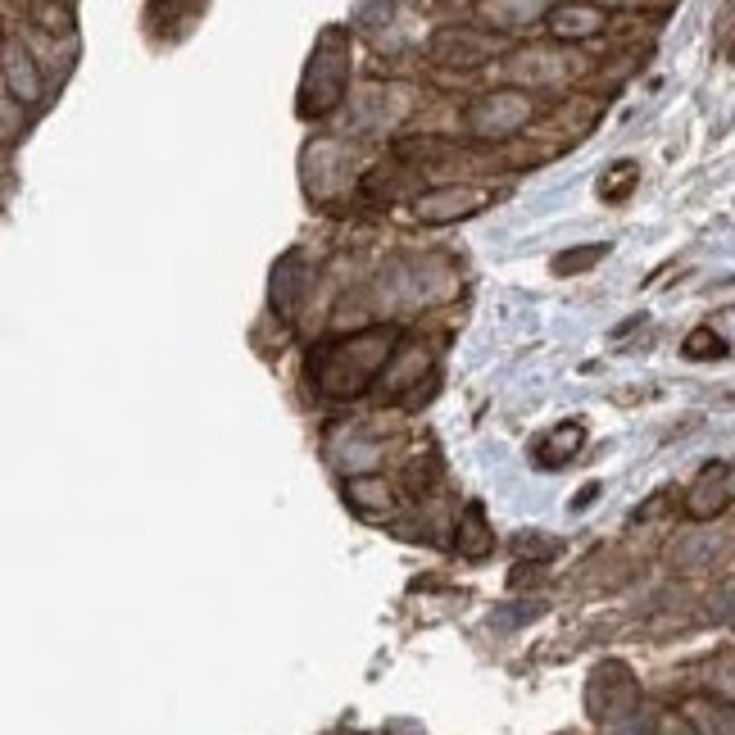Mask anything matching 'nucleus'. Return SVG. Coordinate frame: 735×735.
Segmentation results:
<instances>
[{"label": "nucleus", "instance_id": "obj_15", "mask_svg": "<svg viewBox=\"0 0 735 735\" xmlns=\"http://www.w3.org/2000/svg\"><path fill=\"white\" fill-rule=\"evenodd\" d=\"M681 354H686V359H695V363H709V359H722V354H731V346H726V336H722L713 323H699L695 331H686Z\"/></svg>", "mask_w": 735, "mask_h": 735}, {"label": "nucleus", "instance_id": "obj_13", "mask_svg": "<svg viewBox=\"0 0 735 735\" xmlns=\"http://www.w3.org/2000/svg\"><path fill=\"white\" fill-rule=\"evenodd\" d=\"M346 500L359 513H390L395 509V490L386 477H350L346 481Z\"/></svg>", "mask_w": 735, "mask_h": 735}, {"label": "nucleus", "instance_id": "obj_1", "mask_svg": "<svg viewBox=\"0 0 735 735\" xmlns=\"http://www.w3.org/2000/svg\"><path fill=\"white\" fill-rule=\"evenodd\" d=\"M395 346H400V327H363V331H350L341 341H327L310 354V382L331 395V400H350V395H363L373 386L386 363L395 359Z\"/></svg>", "mask_w": 735, "mask_h": 735}, {"label": "nucleus", "instance_id": "obj_3", "mask_svg": "<svg viewBox=\"0 0 735 735\" xmlns=\"http://www.w3.org/2000/svg\"><path fill=\"white\" fill-rule=\"evenodd\" d=\"M536 118V101L527 96V91L517 86H504V91H486V96H477L468 109H464V122L472 137H513L517 128H527V122Z\"/></svg>", "mask_w": 735, "mask_h": 735}, {"label": "nucleus", "instance_id": "obj_10", "mask_svg": "<svg viewBox=\"0 0 735 735\" xmlns=\"http://www.w3.org/2000/svg\"><path fill=\"white\" fill-rule=\"evenodd\" d=\"M581 445H586V422L572 418V422H559L549 427V432L536 441V464L540 468H559V464H572V458L581 454Z\"/></svg>", "mask_w": 735, "mask_h": 735}, {"label": "nucleus", "instance_id": "obj_12", "mask_svg": "<svg viewBox=\"0 0 735 735\" xmlns=\"http://www.w3.org/2000/svg\"><path fill=\"white\" fill-rule=\"evenodd\" d=\"M5 91H10V101L42 96V73L33 65V55L19 50V42H5Z\"/></svg>", "mask_w": 735, "mask_h": 735}, {"label": "nucleus", "instance_id": "obj_19", "mask_svg": "<svg viewBox=\"0 0 735 735\" xmlns=\"http://www.w3.org/2000/svg\"><path fill=\"white\" fill-rule=\"evenodd\" d=\"M672 509H677V490H658L650 504H640V509L631 513V523H658V517L672 513Z\"/></svg>", "mask_w": 735, "mask_h": 735}, {"label": "nucleus", "instance_id": "obj_5", "mask_svg": "<svg viewBox=\"0 0 735 735\" xmlns=\"http://www.w3.org/2000/svg\"><path fill=\"white\" fill-rule=\"evenodd\" d=\"M735 504V464H709L686 490L681 500V513L690 517V523H713V517H722L726 509Z\"/></svg>", "mask_w": 735, "mask_h": 735}, {"label": "nucleus", "instance_id": "obj_2", "mask_svg": "<svg viewBox=\"0 0 735 735\" xmlns=\"http://www.w3.org/2000/svg\"><path fill=\"white\" fill-rule=\"evenodd\" d=\"M346 86H350V37L346 27H327L300 82V118H327L346 101Z\"/></svg>", "mask_w": 735, "mask_h": 735}, {"label": "nucleus", "instance_id": "obj_8", "mask_svg": "<svg viewBox=\"0 0 735 735\" xmlns=\"http://www.w3.org/2000/svg\"><path fill=\"white\" fill-rule=\"evenodd\" d=\"M545 27L559 42H591L608 27V10L595 5V0H563V5H549Z\"/></svg>", "mask_w": 735, "mask_h": 735}, {"label": "nucleus", "instance_id": "obj_16", "mask_svg": "<svg viewBox=\"0 0 735 735\" xmlns=\"http://www.w3.org/2000/svg\"><path fill=\"white\" fill-rule=\"evenodd\" d=\"M604 255H608V245H604V241H595V245H576V250L555 255V264H549V268H555L559 278H581V272H591Z\"/></svg>", "mask_w": 735, "mask_h": 735}, {"label": "nucleus", "instance_id": "obj_14", "mask_svg": "<svg viewBox=\"0 0 735 735\" xmlns=\"http://www.w3.org/2000/svg\"><path fill=\"white\" fill-rule=\"evenodd\" d=\"M640 187V164L635 160H618V164H608L604 168V177H599V200L604 205H622V200H631V191Z\"/></svg>", "mask_w": 735, "mask_h": 735}, {"label": "nucleus", "instance_id": "obj_4", "mask_svg": "<svg viewBox=\"0 0 735 735\" xmlns=\"http://www.w3.org/2000/svg\"><path fill=\"white\" fill-rule=\"evenodd\" d=\"M591 713L595 722H622L627 713L640 709V681L631 677L627 663H604L591 677Z\"/></svg>", "mask_w": 735, "mask_h": 735}, {"label": "nucleus", "instance_id": "obj_21", "mask_svg": "<svg viewBox=\"0 0 735 735\" xmlns=\"http://www.w3.org/2000/svg\"><path fill=\"white\" fill-rule=\"evenodd\" d=\"M718 33H722V37L735 33V0H726V5H722V14H718Z\"/></svg>", "mask_w": 735, "mask_h": 735}, {"label": "nucleus", "instance_id": "obj_17", "mask_svg": "<svg viewBox=\"0 0 735 735\" xmlns=\"http://www.w3.org/2000/svg\"><path fill=\"white\" fill-rule=\"evenodd\" d=\"M441 481V458L436 454H418L409 472H405V486H409V495H432Z\"/></svg>", "mask_w": 735, "mask_h": 735}, {"label": "nucleus", "instance_id": "obj_6", "mask_svg": "<svg viewBox=\"0 0 735 735\" xmlns=\"http://www.w3.org/2000/svg\"><path fill=\"white\" fill-rule=\"evenodd\" d=\"M500 55V37L477 33V27H441L432 37V59L450 69H481Z\"/></svg>", "mask_w": 735, "mask_h": 735}, {"label": "nucleus", "instance_id": "obj_11", "mask_svg": "<svg viewBox=\"0 0 735 735\" xmlns=\"http://www.w3.org/2000/svg\"><path fill=\"white\" fill-rule=\"evenodd\" d=\"M477 14L495 33H517V27H532L536 19H545L549 5L545 0H477Z\"/></svg>", "mask_w": 735, "mask_h": 735}, {"label": "nucleus", "instance_id": "obj_7", "mask_svg": "<svg viewBox=\"0 0 735 735\" xmlns=\"http://www.w3.org/2000/svg\"><path fill=\"white\" fill-rule=\"evenodd\" d=\"M481 209H486V191L458 187V182H450V187H432V191H422L413 200L418 223H427V228H445V223H458V219H472V213H481Z\"/></svg>", "mask_w": 735, "mask_h": 735}, {"label": "nucleus", "instance_id": "obj_20", "mask_svg": "<svg viewBox=\"0 0 735 735\" xmlns=\"http://www.w3.org/2000/svg\"><path fill=\"white\" fill-rule=\"evenodd\" d=\"M713 327L726 336V346H735V304H731V310H722V318H718Z\"/></svg>", "mask_w": 735, "mask_h": 735}, {"label": "nucleus", "instance_id": "obj_9", "mask_svg": "<svg viewBox=\"0 0 735 735\" xmlns=\"http://www.w3.org/2000/svg\"><path fill=\"white\" fill-rule=\"evenodd\" d=\"M454 545H458V559H468V563H481V559L495 555V532L486 527V504L481 500H468L464 513H458Z\"/></svg>", "mask_w": 735, "mask_h": 735}, {"label": "nucleus", "instance_id": "obj_22", "mask_svg": "<svg viewBox=\"0 0 735 735\" xmlns=\"http://www.w3.org/2000/svg\"><path fill=\"white\" fill-rule=\"evenodd\" d=\"M595 495H599V486H595V481H591V486H586V490H581V495H576V509H586V504H591V500H595Z\"/></svg>", "mask_w": 735, "mask_h": 735}, {"label": "nucleus", "instance_id": "obj_18", "mask_svg": "<svg viewBox=\"0 0 735 735\" xmlns=\"http://www.w3.org/2000/svg\"><path fill=\"white\" fill-rule=\"evenodd\" d=\"M513 545H517V555H523V559L532 555L536 563H545V559H555V555H559V549H563V540H545V536H536V532H532V536H517Z\"/></svg>", "mask_w": 735, "mask_h": 735}]
</instances>
